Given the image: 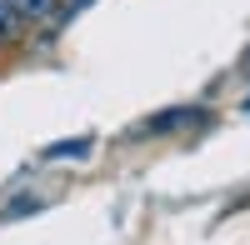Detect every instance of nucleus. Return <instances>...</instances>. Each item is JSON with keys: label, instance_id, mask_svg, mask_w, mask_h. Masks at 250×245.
<instances>
[{"label": "nucleus", "instance_id": "obj_4", "mask_svg": "<svg viewBox=\"0 0 250 245\" xmlns=\"http://www.w3.org/2000/svg\"><path fill=\"white\" fill-rule=\"evenodd\" d=\"M95 140L90 135H80V140H55V145H45V160H80V155H90Z\"/></svg>", "mask_w": 250, "mask_h": 245}, {"label": "nucleus", "instance_id": "obj_6", "mask_svg": "<svg viewBox=\"0 0 250 245\" xmlns=\"http://www.w3.org/2000/svg\"><path fill=\"white\" fill-rule=\"evenodd\" d=\"M80 5H90V0H60V25H65V20H70Z\"/></svg>", "mask_w": 250, "mask_h": 245}, {"label": "nucleus", "instance_id": "obj_2", "mask_svg": "<svg viewBox=\"0 0 250 245\" xmlns=\"http://www.w3.org/2000/svg\"><path fill=\"white\" fill-rule=\"evenodd\" d=\"M10 10L20 15L25 30H50L60 25V0H10Z\"/></svg>", "mask_w": 250, "mask_h": 245}, {"label": "nucleus", "instance_id": "obj_7", "mask_svg": "<svg viewBox=\"0 0 250 245\" xmlns=\"http://www.w3.org/2000/svg\"><path fill=\"white\" fill-rule=\"evenodd\" d=\"M245 115H250V100H245Z\"/></svg>", "mask_w": 250, "mask_h": 245}, {"label": "nucleus", "instance_id": "obj_8", "mask_svg": "<svg viewBox=\"0 0 250 245\" xmlns=\"http://www.w3.org/2000/svg\"><path fill=\"white\" fill-rule=\"evenodd\" d=\"M245 65H250V60H245Z\"/></svg>", "mask_w": 250, "mask_h": 245}, {"label": "nucleus", "instance_id": "obj_3", "mask_svg": "<svg viewBox=\"0 0 250 245\" xmlns=\"http://www.w3.org/2000/svg\"><path fill=\"white\" fill-rule=\"evenodd\" d=\"M25 35H30V30L20 25V15L10 10V0H0V45H20Z\"/></svg>", "mask_w": 250, "mask_h": 245}, {"label": "nucleus", "instance_id": "obj_5", "mask_svg": "<svg viewBox=\"0 0 250 245\" xmlns=\"http://www.w3.org/2000/svg\"><path fill=\"white\" fill-rule=\"evenodd\" d=\"M45 200H35V195H25V200H10L5 210H0V220H20V215H30V210H40Z\"/></svg>", "mask_w": 250, "mask_h": 245}, {"label": "nucleus", "instance_id": "obj_1", "mask_svg": "<svg viewBox=\"0 0 250 245\" xmlns=\"http://www.w3.org/2000/svg\"><path fill=\"white\" fill-rule=\"evenodd\" d=\"M210 120V110H200V105H170V110H155V115H145L140 125L130 130L135 140H160V135H180V130H195Z\"/></svg>", "mask_w": 250, "mask_h": 245}]
</instances>
